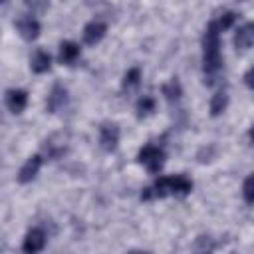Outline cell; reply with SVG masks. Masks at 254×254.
Masks as SVG:
<instances>
[{"label":"cell","instance_id":"1","mask_svg":"<svg viewBox=\"0 0 254 254\" xmlns=\"http://www.w3.org/2000/svg\"><path fill=\"white\" fill-rule=\"evenodd\" d=\"M192 190V181L185 175H173V177H161L153 183L151 189H143L141 198H163L167 194L187 196Z\"/></svg>","mask_w":254,"mask_h":254},{"label":"cell","instance_id":"2","mask_svg":"<svg viewBox=\"0 0 254 254\" xmlns=\"http://www.w3.org/2000/svg\"><path fill=\"white\" fill-rule=\"evenodd\" d=\"M202 67H204V73H208V75L216 73L222 67L218 22H210L202 36Z\"/></svg>","mask_w":254,"mask_h":254},{"label":"cell","instance_id":"3","mask_svg":"<svg viewBox=\"0 0 254 254\" xmlns=\"http://www.w3.org/2000/svg\"><path fill=\"white\" fill-rule=\"evenodd\" d=\"M137 159H139L141 165L147 167L149 173H159L163 169V165H165V153H163L161 147H155V145H145L139 151Z\"/></svg>","mask_w":254,"mask_h":254},{"label":"cell","instance_id":"4","mask_svg":"<svg viewBox=\"0 0 254 254\" xmlns=\"http://www.w3.org/2000/svg\"><path fill=\"white\" fill-rule=\"evenodd\" d=\"M99 143L103 147V151L111 153L117 149L119 143V127L115 123H103L99 127Z\"/></svg>","mask_w":254,"mask_h":254},{"label":"cell","instance_id":"5","mask_svg":"<svg viewBox=\"0 0 254 254\" xmlns=\"http://www.w3.org/2000/svg\"><path fill=\"white\" fill-rule=\"evenodd\" d=\"M46 246V234L42 228H32L28 230L24 242H22V250L24 254H38L42 248Z\"/></svg>","mask_w":254,"mask_h":254},{"label":"cell","instance_id":"6","mask_svg":"<svg viewBox=\"0 0 254 254\" xmlns=\"http://www.w3.org/2000/svg\"><path fill=\"white\" fill-rule=\"evenodd\" d=\"M65 101H67V89H65L62 83H56V85L52 87L50 95H48L46 109H48L50 113H56V111H60V109L65 105Z\"/></svg>","mask_w":254,"mask_h":254},{"label":"cell","instance_id":"7","mask_svg":"<svg viewBox=\"0 0 254 254\" xmlns=\"http://www.w3.org/2000/svg\"><path fill=\"white\" fill-rule=\"evenodd\" d=\"M40 167H42V155H32V157L22 165V169H20V173H18V181H20L22 185L34 181L36 175H38V171H40Z\"/></svg>","mask_w":254,"mask_h":254},{"label":"cell","instance_id":"8","mask_svg":"<svg viewBox=\"0 0 254 254\" xmlns=\"http://www.w3.org/2000/svg\"><path fill=\"white\" fill-rule=\"evenodd\" d=\"M254 44V22L242 24L234 34V46L238 50H248Z\"/></svg>","mask_w":254,"mask_h":254},{"label":"cell","instance_id":"9","mask_svg":"<svg viewBox=\"0 0 254 254\" xmlns=\"http://www.w3.org/2000/svg\"><path fill=\"white\" fill-rule=\"evenodd\" d=\"M105 32H107V26L99 20H93V22L85 24V28H83V42L89 46H95L105 36Z\"/></svg>","mask_w":254,"mask_h":254},{"label":"cell","instance_id":"10","mask_svg":"<svg viewBox=\"0 0 254 254\" xmlns=\"http://www.w3.org/2000/svg\"><path fill=\"white\" fill-rule=\"evenodd\" d=\"M28 103V93L24 89H8L6 91V105L12 113H22Z\"/></svg>","mask_w":254,"mask_h":254},{"label":"cell","instance_id":"11","mask_svg":"<svg viewBox=\"0 0 254 254\" xmlns=\"http://www.w3.org/2000/svg\"><path fill=\"white\" fill-rule=\"evenodd\" d=\"M18 32H20V36L24 38V40H36L38 36H40V24H38V20L36 18H32V16H28V18H22V20H18Z\"/></svg>","mask_w":254,"mask_h":254},{"label":"cell","instance_id":"12","mask_svg":"<svg viewBox=\"0 0 254 254\" xmlns=\"http://www.w3.org/2000/svg\"><path fill=\"white\" fill-rule=\"evenodd\" d=\"M81 56V48L75 44V42H62V46H60V62L62 64H67V65H71L77 58Z\"/></svg>","mask_w":254,"mask_h":254},{"label":"cell","instance_id":"13","mask_svg":"<svg viewBox=\"0 0 254 254\" xmlns=\"http://www.w3.org/2000/svg\"><path fill=\"white\" fill-rule=\"evenodd\" d=\"M32 69L36 71V73H44V71H48L50 67H52V56L46 52V50H38L34 56H32Z\"/></svg>","mask_w":254,"mask_h":254},{"label":"cell","instance_id":"14","mask_svg":"<svg viewBox=\"0 0 254 254\" xmlns=\"http://www.w3.org/2000/svg\"><path fill=\"white\" fill-rule=\"evenodd\" d=\"M214 248H216L214 238L208 234H200V236H196V240L192 244V254H212Z\"/></svg>","mask_w":254,"mask_h":254},{"label":"cell","instance_id":"15","mask_svg":"<svg viewBox=\"0 0 254 254\" xmlns=\"http://www.w3.org/2000/svg\"><path fill=\"white\" fill-rule=\"evenodd\" d=\"M161 89H163V95L167 97V101H179L181 95H183V87H181V83H179L177 77H173L171 81H167Z\"/></svg>","mask_w":254,"mask_h":254},{"label":"cell","instance_id":"16","mask_svg":"<svg viewBox=\"0 0 254 254\" xmlns=\"http://www.w3.org/2000/svg\"><path fill=\"white\" fill-rule=\"evenodd\" d=\"M226 105H228V95H226L224 91L214 93L212 99H210V115H212V117L220 115V113L226 109Z\"/></svg>","mask_w":254,"mask_h":254},{"label":"cell","instance_id":"17","mask_svg":"<svg viewBox=\"0 0 254 254\" xmlns=\"http://www.w3.org/2000/svg\"><path fill=\"white\" fill-rule=\"evenodd\" d=\"M155 111V99L151 95H143L139 101H137V115L139 117H145L149 113Z\"/></svg>","mask_w":254,"mask_h":254},{"label":"cell","instance_id":"18","mask_svg":"<svg viewBox=\"0 0 254 254\" xmlns=\"http://www.w3.org/2000/svg\"><path fill=\"white\" fill-rule=\"evenodd\" d=\"M139 79H141V69L139 67H131L125 77H123V89H131V87H137L139 85Z\"/></svg>","mask_w":254,"mask_h":254},{"label":"cell","instance_id":"19","mask_svg":"<svg viewBox=\"0 0 254 254\" xmlns=\"http://www.w3.org/2000/svg\"><path fill=\"white\" fill-rule=\"evenodd\" d=\"M242 196L248 204H254V173L246 177V181L242 185Z\"/></svg>","mask_w":254,"mask_h":254},{"label":"cell","instance_id":"20","mask_svg":"<svg viewBox=\"0 0 254 254\" xmlns=\"http://www.w3.org/2000/svg\"><path fill=\"white\" fill-rule=\"evenodd\" d=\"M234 20H236V14H234V12H224L222 18L218 20V28H220V30H228V28L234 24Z\"/></svg>","mask_w":254,"mask_h":254},{"label":"cell","instance_id":"21","mask_svg":"<svg viewBox=\"0 0 254 254\" xmlns=\"http://www.w3.org/2000/svg\"><path fill=\"white\" fill-rule=\"evenodd\" d=\"M244 83H246L250 89H254V67H250V69L244 73Z\"/></svg>","mask_w":254,"mask_h":254},{"label":"cell","instance_id":"22","mask_svg":"<svg viewBox=\"0 0 254 254\" xmlns=\"http://www.w3.org/2000/svg\"><path fill=\"white\" fill-rule=\"evenodd\" d=\"M248 137H250V141H252V143H254V125H252V127H250V131H248Z\"/></svg>","mask_w":254,"mask_h":254},{"label":"cell","instance_id":"23","mask_svg":"<svg viewBox=\"0 0 254 254\" xmlns=\"http://www.w3.org/2000/svg\"><path fill=\"white\" fill-rule=\"evenodd\" d=\"M129 254H147V252H137V250H133V252H129Z\"/></svg>","mask_w":254,"mask_h":254}]
</instances>
